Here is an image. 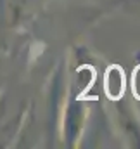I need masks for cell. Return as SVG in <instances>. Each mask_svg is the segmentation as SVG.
Returning <instances> with one entry per match:
<instances>
[{
    "instance_id": "obj_2",
    "label": "cell",
    "mask_w": 140,
    "mask_h": 149,
    "mask_svg": "<svg viewBox=\"0 0 140 149\" xmlns=\"http://www.w3.org/2000/svg\"><path fill=\"white\" fill-rule=\"evenodd\" d=\"M132 92L140 101V64L133 70V74H132Z\"/></svg>"
},
{
    "instance_id": "obj_1",
    "label": "cell",
    "mask_w": 140,
    "mask_h": 149,
    "mask_svg": "<svg viewBox=\"0 0 140 149\" xmlns=\"http://www.w3.org/2000/svg\"><path fill=\"white\" fill-rule=\"evenodd\" d=\"M126 90V76L121 66L111 64L104 74V92L112 101H119Z\"/></svg>"
}]
</instances>
